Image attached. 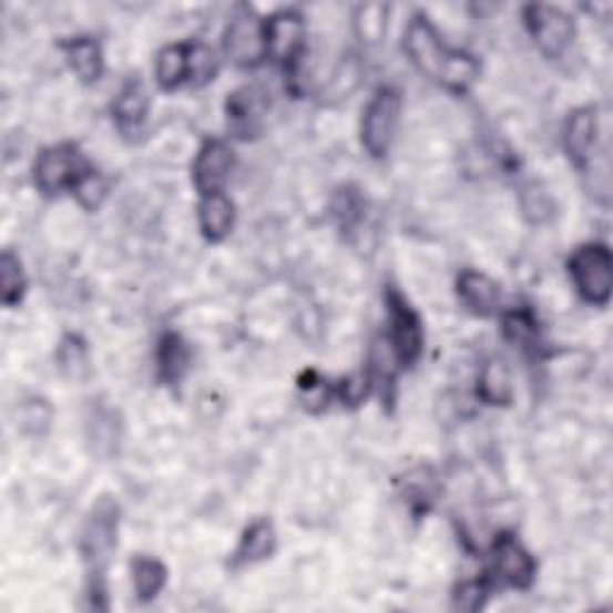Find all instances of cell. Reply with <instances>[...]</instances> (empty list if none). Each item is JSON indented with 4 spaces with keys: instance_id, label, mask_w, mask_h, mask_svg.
Listing matches in <instances>:
<instances>
[{
    "instance_id": "1",
    "label": "cell",
    "mask_w": 613,
    "mask_h": 613,
    "mask_svg": "<svg viewBox=\"0 0 613 613\" xmlns=\"http://www.w3.org/2000/svg\"><path fill=\"white\" fill-rule=\"evenodd\" d=\"M402 49H406L410 63L420 70L425 78L448 89V92L466 94L468 89L480 80V61L466 51L448 47L425 14H415L410 20L406 29V39H402Z\"/></svg>"
},
{
    "instance_id": "2",
    "label": "cell",
    "mask_w": 613,
    "mask_h": 613,
    "mask_svg": "<svg viewBox=\"0 0 613 613\" xmlns=\"http://www.w3.org/2000/svg\"><path fill=\"white\" fill-rule=\"evenodd\" d=\"M118 546V505L103 497L92 515L86 518L82 532V556L86 565V596L92 600L89 609L106 611V571L113 551Z\"/></svg>"
},
{
    "instance_id": "3",
    "label": "cell",
    "mask_w": 613,
    "mask_h": 613,
    "mask_svg": "<svg viewBox=\"0 0 613 613\" xmlns=\"http://www.w3.org/2000/svg\"><path fill=\"white\" fill-rule=\"evenodd\" d=\"M575 290L582 300L594 307H606L613 288V257L604 243L580 245L568 259Z\"/></svg>"
},
{
    "instance_id": "4",
    "label": "cell",
    "mask_w": 613,
    "mask_h": 613,
    "mask_svg": "<svg viewBox=\"0 0 613 613\" xmlns=\"http://www.w3.org/2000/svg\"><path fill=\"white\" fill-rule=\"evenodd\" d=\"M402 113V94L396 86H379L362 111L360 137L371 159H386L391 152Z\"/></svg>"
},
{
    "instance_id": "5",
    "label": "cell",
    "mask_w": 613,
    "mask_h": 613,
    "mask_svg": "<svg viewBox=\"0 0 613 613\" xmlns=\"http://www.w3.org/2000/svg\"><path fill=\"white\" fill-rule=\"evenodd\" d=\"M92 171L89 161L74 144H55L43 149L34 163V185L47 197L74 192L82 177Z\"/></svg>"
},
{
    "instance_id": "6",
    "label": "cell",
    "mask_w": 613,
    "mask_h": 613,
    "mask_svg": "<svg viewBox=\"0 0 613 613\" xmlns=\"http://www.w3.org/2000/svg\"><path fill=\"white\" fill-rule=\"evenodd\" d=\"M386 309H388V340H391L394 355L400 367H415L425 350V326L420 314L396 288L386 290Z\"/></svg>"
},
{
    "instance_id": "7",
    "label": "cell",
    "mask_w": 613,
    "mask_h": 613,
    "mask_svg": "<svg viewBox=\"0 0 613 613\" xmlns=\"http://www.w3.org/2000/svg\"><path fill=\"white\" fill-rule=\"evenodd\" d=\"M264 39H266V58H272L288 74L300 65L305 53L307 29L300 12L280 10L272 18L264 20Z\"/></svg>"
},
{
    "instance_id": "8",
    "label": "cell",
    "mask_w": 613,
    "mask_h": 613,
    "mask_svg": "<svg viewBox=\"0 0 613 613\" xmlns=\"http://www.w3.org/2000/svg\"><path fill=\"white\" fill-rule=\"evenodd\" d=\"M223 49L235 65L257 68L266 58L264 20L254 14L252 8L237 6L231 14V22L223 34Z\"/></svg>"
},
{
    "instance_id": "9",
    "label": "cell",
    "mask_w": 613,
    "mask_h": 613,
    "mask_svg": "<svg viewBox=\"0 0 613 613\" xmlns=\"http://www.w3.org/2000/svg\"><path fill=\"white\" fill-rule=\"evenodd\" d=\"M525 27L546 58H561L578 34L571 14L544 3L525 8Z\"/></svg>"
},
{
    "instance_id": "10",
    "label": "cell",
    "mask_w": 613,
    "mask_h": 613,
    "mask_svg": "<svg viewBox=\"0 0 613 613\" xmlns=\"http://www.w3.org/2000/svg\"><path fill=\"white\" fill-rule=\"evenodd\" d=\"M491 573L513 590H530L537 580V561L511 532H501L491 544Z\"/></svg>"
},
{
    "instance_id": "11",
    "label": "cell",
    "mask_w": 613,
    "mask_h": 613,
    "mask_svg": "<svg viewBox=\"0 0 613 613\" xmlns=\"http://www.w3.org/2000/svg\"><path fill=\"white\" fill-rule=\"evenodd\" d=\"M266 109H268V99L259 86L235 89L233 94H228V101H226L228 130L237 140H245V142L259 137Z\"/></svg>"
},
{
    "instance_id": "12",
    "label": "cell",
    "mask_w": 613,
    "mask_h": 613,
    "mask_svg": "<svg viewBox=\"0 0 613 613\" xmlns=\"http://www.w3.org/2000/svg\"><path fill=\"white\" fill-rule=\"evenodd\" d=\"M233 166H235L233 149L223 140H206L192 166L194 187H197L202 197L204 194L223 192L233 173Z\"/></svg>"
},
{
    "instance_id": "13",
    "label": "cell",
    "mask_w": 613,
    "mask_h": 613,
    "mask_svg": "<svg viewBox=\"0 0 613 613\" xmlns=\"http://www.w3.org/2000/svg\"><path fill=\"white\" fill-rule=\"evenodd\" d=\"M596 140H600V115H596V109L582 106L568 115L563 127V146L575 168L585 171L590 166Z\"/></svg>"
},
{
    "instance_id": "14",
    "label": "cell",
    "mask_w": 613,
    "mask_h": 613,
    "mask_svg": "<svg viewBox=\"0 0 613 613\" xmlns=\"http://www.w3.org/2000/svg\"><path fill=\"white\" fill-rule=\"evenodd\" d=\"M458 300L474 317H493L501 305L499 283L480 272H462L456 283Z\"/></svg>"
},
{
    "instance_id": "15",
    "label": "cell",
    "mask_w": 613,
    "mask_h": 613,
    "mask_svg": "<svg viewBox=\"0 0 613 613\" xmlns=\"http://www.w3.org/2000/svg\"><path fill=\"white\" fill-rule=\"evenodd\" d=\"M276 551V530L268 518H257L245 528L237 549L233 551V568H243L272 559Z\"/></svg>"
},
{
    "instance_id": "16",
    "label": "cell",
    "mask_w": 613,
    "mask_h": 613,
    "mask_svg": "<svg viewBox=\"0 0 613 613\" xmlns=\"http://www.w3.org/2000/svg\"><path fill=\"white\" fill-rule=\"evenodd\" d=\"M200 228L208 243L226 241L235 226V204L226 192L204 194L200 200Z\"/></svg>"
},
{
    "instance_id": "17",
    "label": "cell",
    "mask_w": 613,
    "mask_h": 613,
    "mask_svg": "<svg viewBox=\"0 0 613 613\" xmlns=\"http://www.w3.org/2000/svg\"><path fill=\"white\" fill-rule=\"evenodd\" d=\"M194 74V43H171L156 55V82L166 92H173Z\"/></svg>"
},
{
    "instance_id": "18",
    "label": "cell",
    "mask_w": 613,
    "mask_h": 613,
    "mask_svg": "<svg viewBox=\"0 0 613 613\" xmlns=\"http://www.w3.org/2000/svg\"><path fill=\"white\" fill-rule=\"evenodd\" d=\"M149 113V92L142 80L132 78L123 84L113 101V121L121 132L132 134L142 127Z\"/></svg>"
},
{
    "instance_id": "19",
    "label": "cell",
    "mask_w": 613,
    "mask_h": 613,
    "mask_svg": "<svg viewBox=\"0 0 613 613\" xmlns=\"http://www.w3.org/2000/svg\"><path fill=\"white\" fill-rule=\"evenodd\" d=\"M61 51L65 53L72 72L84 84H94L103 74V51L101 43L92 37H74L68 41H61Z\"/></svg>"
},
{
    "instance_id": "20",
    "label": "cell",
    "mask_w": 613,
    "mask_h": 613,
    "mask_svg": "<svg viewBox=\"0 0 613 613\" xmlns=\"http://www.w3.org/2000/svg\"><path fill=\"white\" fill-rule=\"evenodd\" d=\"M190 369V348L181 334L168 331L159 338L156 371L159 379L168 386H177Z\"/></svg>"
},
{
    "instance_id": "21",
    "label": "cell",
    "mask_w": 613,
    "mask_h": 613,
    "mask_svg": "<svg viewBox=\"0 0 613 613\" xmlns=\"http://www.w3.org/2000/svg\"><path fill=\"white\" fill-rule=\"evenodd\" d=\"M477 394L487 406H511L513 400V381L503 360H487L480 369V381H477Z\"/></svg>"
},
{
    "instance_id": "22",
    "label": "cell",
    "mask_w": 613,
    "mask_h": 613,
    "mask_svg": "<svg viewBox=\"0 0 613 613\" xmlns=\"http://www.w3.org/2000/svg\"><path fill=\"white\" fill-rule=\"evenodd\" d=\"M501 331L505 340H511L513 346L522 350L537 353V348H540V321H537L530 307H515L503 311Z\"/></svg>"
},
{
    "instance_id": "23",
    "label": "cell",
    "mask_w": 613,
    "mask_h": 613,
    "mask_svg": "<svg viewBox=\"0 0 613 613\" xmlns=\"http://www.w3.org/2000/svg\"><path fill=\"white\" fill-rule=\"evenodd\" d=\"M168 571L159 559L137 556L132 561V585L134 594L140 596V602H152L166 588Z\"/></svg>"
},
{
    "instance_id": "24",
    "label": "cell",
    "mask_w": 613,
    "mask_h": 613,
    "mask_svg": "<svg viewBox=\"0 0 613 613\" xmlns=\"http://www.w3.org/2000/svg\"><path fill=\"white\" fill-rule=\"evenodd\" d=\"M55 362H58V369L63 371V377L72 381H84L89 377V371H92L84 338L78 334H65L61 346L55 350Z\"/></svg>"
},
{
    "instance_id": "25",
    "label": "cell",
    "mask_w": 613,
    "mask_h": 613,
    "mask_svg": "<svg viewBox=\"0 0 613 613\" xmlns=\"http://www.w3.org/2000/svg\"><path fill=\"white\" fill-rule=\"evenodd\" d=\"M27 293V278L20 257H14L10 249L0 257V295H3L6 307H18Z\"/></svg>"
},
{
    "instance_id": "26",
    "label": "cell",
    "mask_w": 613,
    "mask_h": 613,
    "mask_svg": "<svg viewBox=\"0 0 613 613\" xmlns=\"http://www.w3.org/2000/svg\"><path fill=\"white\" fill-rule=\"evenodd\" d=\"M489 600V582L487 580H466L460 582L453 592V609L458 611H480Z\"/></svg>"
},
{
    "instance_id": "27",
    "label": "cell",
    "mask_w": 613,
    "mask_h": 613,
    "mask_svg": "<svg viewBox=\"0 0 613 613\" xmlns=\"http://www.w3.org/2000/svg\"><path fill=\"white\" fill-rule=\"evenodd\" d=\"M72 194H74V200H78L86 208V212H96V208L103 204V200H106L109 183L103 181V175L99 171L92 168L82 177V183Z\"/></svg>"
},
{
    "instance_id": "28",
    "label": "cell",
    "mask_w": 613,
    "mask_h": 613,
    "mask_svg": "<svg viewBox=\"0 0 613 613\" xmlns=\"http://www.w3.org/2000/svg\"><path fill=\"white\" fill-rule=\"evenodd\" d=\"M369 391H371V377L367 371L350 374V377L340 379V384L336 386V396L343 400V406H348V408L362 406Z\"/></svg>"
},
{
    "instance_id": "29",
    "label": "cell",
    "mask_w": 613,
    "mask_h": 613,
    "mask_svg": "<svg viewBox=\"0 0 613 613\" xmlns=\"http://www.w3.org/2000/svg\"><path fill=\"white\" fill-rule=\"evenodd\" d=\"M300 391L305 394V408L309 412H321L328 406V400H331V388L314 369L305 371L300 377Z\"/></svg>"
},
{
    "instance_id": "30",
    "label": "cell",
    "mask_w": 613,
    "mask_h": 613,
    "mask_svg": "<svg viewBox=\"0 0 613 613\" xmlns=\"http://www.w3.org/2000/svg\"><path fill=\"white\" fill-rule=\"evenodd\" d=\"M386 32V8L384 6H365L357 12V34L367 43L381 41Z\"/></svg>"
},
{
    "instance_id": "31",
    "label": "cell",
    "mask_w": 613,
    "mask_h": 613,
    "mask_svg": "<svg viewBox=\"0 0 613 613\" xmlns=\"http://www.w3.org/2000/svg\"><path fill=\"white\" fill-rule=\"evenodd\" d=\"M365 202L357 192H353L350 187L340 190L334 200V214L340 218L343 228H353L357 221H360L365 214Z\"/></svg>"
}]
</instances>
